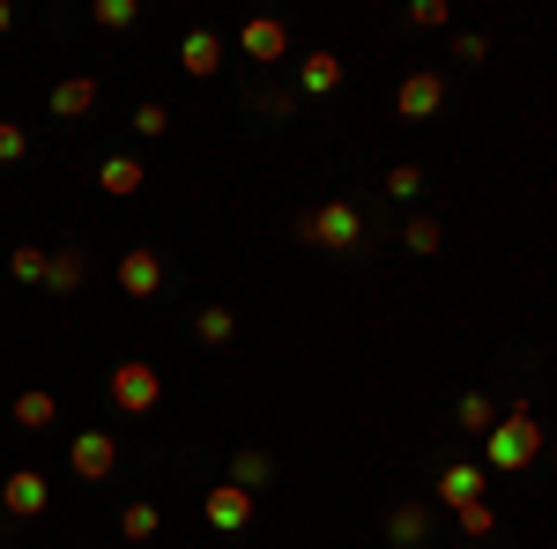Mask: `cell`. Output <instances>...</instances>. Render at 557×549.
<instances>
[{
  "instance_id": "cell-1",
  "label": "cell",
  "mask_w": 557,
  "mask_h": 549,
  "mask_svg": "<svg viewBox=\"0 0 557 549\" xmlns=\"http://www.w3.org/2000/svg\"><path fill=\"white\" fill-rule=\"evenodd\" d=\"M543 453V423H535V401H513L498 409V423L483 431V461L491 467H528Z\"/></svg>"
},
{
  "instance_id": "cell-2",
  "label": "cell",
  "mask_w": 557,
  "mask_h": 549,
  "mask_svg": "<svg viewBox=\"0 0 557 549\" xmlns=\"http://www.w3.org/2000/svg\"><path fill=\"white\" fill-rule=\"evenodd\" d=\"M298 238L327 246V253H357L364 246V215H357V201H320L312 215H298Z\"/></svg>"
},
{
  "instance_id": "cell-3",
  "label": "cell",
  "mask_w": 557,
  "mask_h": 549,
  "mask_svg": "<svg viewBox=\"0 0 557 549\" xmlns=\"http://www.w3.org/2000/svg\"><path fill=\"white\" fill-rule=\"evenodd\" d=\"M157 401H164V372H157L149 357H120V364H112V409H120V416H149Z\"/></svg>"
},
{
  "instance_id": "cell-4",
  "label": "cell",
  "mask_w": 557,
  "mask_h": 549,
  "mask_svg": "<svg viewBox=\"0 0 557 549\" xmlns=\"http://www.w3.org/2000/svg\"><path fill=\"white\" fill-rule=\"evenodd\" d=\"M52 506V483H45L38 467H15V475H0V512L8 520H38Z\"/></svg>"
},
{
  "instance_id": "cell-5",
  "label": "cell",
  "mask_w": 557,
  "mask_h": 549,
  "mask_svg": "<svg viewBox=\"0 0 557 549\" xmlns=\"http://www.w3.org/2000/svg\"><path fill=\"white\" fill-rule=\"evenodd\" d=\"M67 467H75L83 483H104V475H120V438H112V431H83V438L67 446Z\"/></svg>"
},
{
  "instance_id": "cell-6",
  "label": "cell",
  "mask_w": 557,
  "mask_h": 549,
  "mask_svg": "<svg viewBox=\"0 0 557 549\" xmlns=\"http://www.w3.org/2000/svg\"><path fill=\"white\" fill-rule=\"evenodd\" d=\"M215 535H246V520H253V490H238V483H215L209 498H201Z\"/></svg>"
},
{
  "instance_id": "cell-7",
  "label": "cell",
  "mask_w": 557,
  "mask_h": 549,
  "mask_svg": "<svg viewBox=\"0 0 557 549\" xmlns=\"http://www.w3.org/2000/svg\"><path fill=\"white\" fill-rule=\"evenodd\" d=\"M120 290L157 297L164 290V253H157V246H127V253H120Z\"/></svg>"
},
{
  "instance_id": "cell-8",
  "label": "cell",
  "mask_w": 557,
  "mask_h": 549,
  "mask_svg": "<svg viewBox=\"0 0 557 549\" xmlns=\"http://www.w3.org/2000/svg\"><path fill=\"white\" fill-rule=\"evenodd\" d=\"M238 52H246V60H290V23H283V15H253V23L238 30Z\"/></svg>"
},
{
  "instance_id": "cell-9",
  "label": "cell",
  "mask_w": 557,
  "mask_h": 549,
  "mask_svg": "<svg viewBox=\"0 0 557 549\" xmlns=\"http://www.w3.org/2000/svg\"><path fill=\"white\" fill-rule=\"evenodd\" d=\"M438 104H446V83H438L431 67H417V75H401V89H394V112H401V120H431Z\"/></svg>"
},
{
  "instance_id": "cell-10",
  "label": "cell",
  "mask_w": 557,
  "mask_h": 549,
  "mask_svg": "<svg viewBox=\"0 0 557 549\" xmlns=\"http://www.w3.org/2000/svg\"><path fill=\"white\" fill-rule=\"evenodd\" d=\"M431 490H438V506L461 512V506H475V498H483V467H475V461H446Z\"/></svg>"
},
{
  "instance_id": "cell-11",
  "label": "cell",
  "mask_w": 557,
  "mask_h": 549,
  "mask_svg": "<svg viewBox=\"0 0 557 549\" xmlns=\"http://www.w3.org/2000/svg\"><path fill=\"white\" fill-rule=\"evenodd\" d=\"M97 186H104L112 201H134V194L149 186V171H141V157H104V164H97Z\"/></svg>"
},
{
  "instance_id": "cell-12",
  "label": "cell",
  "mask_w": 557,
  "mask_h": 549,
  "mask_svg": "<svg viewBox=\"0 0 557 549\" xmlns=\"http://www.w3.org/2000/svg\"><path fill=\"white\" fill-rule=\"evenodd\" d=\"M178 67H186L194 83H209L215 67H223V38H215V30H194V38L178 45Z\"/></svg>"
},
{
  "instance_id": "cell-13",
  "label": "cell",
  "mask_w": 557,
  "mask_h": 549,
  "mask_svg": "<svg viewBox=\"0 0 557 549\" xmlns=\"http://www.w3.org/2000/svg\"><path fill=\"white\" fill-rule=\"evenodd\" d=\"M83 275H89L83 246H60V253H52V267H45V290H52V297H75V290H83Z\"/></svg>"
},
{
  "instance_id": "cell-14",
  "label": "cell",
  "mask_w": 557,
  "mask_h": 549,
  "mask_svg": "<svg viewBox=\"0 0 557 549\" xmlns=\"http://www.w3.org/2000/svg\"><path fill=\"white\" fill-rule=\"evenodd\" d=\"M298 89H305V97L343 89V60H335V52H305V60H298Z\"/></svg>"
},
{
  "instance_id": "cell-15",
  "label": "cell",
  "mask_w": 557,
  "mask_h": 549,
  "mask_svg": "<svg viewBox=\"0 0 557 549\" xmlns=\"http://www.w3.org/2000/svg\"><path fill=\"white\" fill-rule=\"evenodd\" d=\"M424 535H431L424 506H394V512H386V542H394V549H424Z\"/></svg>"
},
{
  "instance_id": "cell-16",
  "label": "cell",
  "mask_w": 557,
  "mask_h": 549,
  "mask_svg": "<svg viewBox=\"0 0 557 549\" xmlns=\"http://www.w3.org/2000/svg\"><path fill=\"white\" fill-rule=\"evenodd\" d=\"M89 104H97V83H89V75H67V83H52V120H83Z\"/></svg>"
},
{
  "instance_id": "cell-17",
  "label": "cell",
  "mask_w": 557,
  "mask_h": 549,
  "mask_svg": "<svg viewBox=\"0 0 557 549\" xmlns=\"http://www.w3.org/2000/svg\"><path fill=\"white\" fill-rule=\"evenodd\" d=\"M52 416H60V401H52L45 386H30V394H15V423H23V431H52Z\"/></svg>"
},
{
  "instance_id": "cell-18",
  "label": "cell",
  "mask_w": 557,
  "mask_h": 549,
  "mask_svg": "<svg viewBox=\"0 0 557 549\" xmlns=\"http://www.w3.org/2000/svg\"><path fill=\"white\" fill-rule=\"evenodd\" d=\"M194 335L209 341V349H223V341L238 335V320H231V304H201V320H194Z\"/></svg>"
},
{
  "instance_id": "cell-19",
  "label": "cell",
  "mask_w": 557,
  "mask_h": 549,
  "mask_svg": "<svg viewBox=\"0 0 557 549\" xmlns=\"http://www.w3.org/2000/svg\"><path fill=\"white\" fill-rule=\"evenodd\" d=\"M231 483H238V490H268V483H275V461H268V453H238V461H231Z\"/></svg>"
},
{
  "instance_id": "cell-20",
  "label": "cell",
  "mask_w": 557,
  "mask_h": 549,
  "mask_svg": "<svg viewBox=\"0 0 557 549\" xmlns=\"http://www.w3.org/2000/svg\"><path fill=\"white\" fill-rule=\"evenodd\" d=\"M454 423H461V431H469V438H483V431H491V423H498V409H491V401H483V394H461V401H454Z\"/></svg>"
},
{
  "instance_id": "cell-21",
  "label": "cell",
  "mask_w": 557,
  "mask_h": 549,
  "mask_svg": "<svg viewBox=\"0 0 557 549\" xmlns=\"http://www.w3.org/2000/svg\"><path fill=\"white\" fill-rule=\"evenodd\" d=\"M401 246H409V253H417V260H431V253H438V246H446V230H438L431 215H409V230H401Z\"/></svg>"
},
{
  "instance_id": "cell-22",
  "label": "cell",
  "mask_w": 557,
  "mask_h": 549,
  "mask_svg": "<svg viewBox=\"0 0 557 549\" xmlns=\"http://www.w3.org/2000/svg\"><path fill=\"white\" fill-rule=\"evenodd\" d=\"M157 527H164V512H157V506H127V512H120V535H127V542H157Z\"/></svg>"
},
{
  "instance_id": "cell-23",
  "label": "cell",
  "mask_w": 557,
  "mask_h": 549,
  "mask_svg": "<svg viewBox=\"0 0 557 549\" xmlns=\"http://www.w3.org/2000/svg\"><path fill=\"white\" fill-rule=\"evenodd\" d=\"M45 267H52L45 246H15V253H8V275H15V283H45Z\"/></svg>"
},
{
  "instance_id": "cell-24",
  "label": "cell",
  "mask_w": 557,
  "mask_h": 549,
  "mask_svg": "<svg viewBox=\"0 0 557 549\" xmlns=\"http://www.w3.org/2000/svg\"><path fill=\"white\" fill-rule=\"evenodd\" d=\"M446 15H454L446 0H409V8H401V23H409V30H446Z\"/></svg>"
},
{
  "instance_id": "cell-25",
  "label": "cell",
  "mask_w": 557,
  "mask_h": 549,
  "mask_svg": "<svg viewBox=\"0 0 557 549\" xmlns=\"http://www.w3.org/2000/svg\"><path fill=\"white\" fill-rule=\"evenodd\" d=\"M134 15H141L134 0H97V8H89V23H97V30H127Z\"/></svg>"
},
{
  "instance_id": "cell-26",
  "label": "cell",
  "mask_w": 557,
  "mask_h": 549,
  "mask_svg": "<svg viewBox=\"0 0 557 549\" xmlns=\"http://www.w3.org/2000/svg\"><path fill=\"white\" fill-rule=\"evenodd\" d=\"M454 520H461V535H469V542H483V535L498 527V512L483 506V498H475V506H461V512H454Z\"/></svg>"
},
{
  "instance_id": "cell-27",
  "label": "cell",
  "mask_w": 557,
  "mask_h": 549,
  "mask_svg": "<svg viewBox=\"0 0 557 549\" xmlns=\"http://www.w3.org/2000/svg\"><path fill=\"white\" fill-rule=\"evenodd\" d=\"M386 194H394V201H417V194H424V171H417V164H394V171H386Z\"/></svg>"
},
{
  "instance_id": "cell-28",
  "label": "cell",
  "mask_w": 557,
  "mask_h": 549,
  "mask_svg": "<svg viewBox=\"0 0 557 549\" xmlns=\"http://www.w3.org/2000/svg\"><path fill=\"white\" fill-rule=\"evenodd\" d=\"M23 157H30V134L15 120H0V164H23Z\"/></svg>"
},
{
  "instance_id": "cell-29",
  "label": "cell",
  "mask_w": 557,
  "mask_h": 549,
  "mask_svg": "<svg viewBox=\"0 0 557 549\" xmlns=\"http://www.w3.org/2000/svg\"><path fill=\"white\" fill-rule=\"evenodd\" d=\"M134 134H149V141L172 134V112H164V104H134Z\"/></svg>"
},
{
  "instance_id": "cell-30",
  "label": "cell",
  "mask_w": 557,
  "mask_h": 549,
  "mask_svg": "<svg viewBox=\"0 0 557 549\" xmlns=\"http://www.w3.org/2000/svg\"><path fill=\"white\" fill-rule=\"evenodd\" d=\"M454 60H469V67H483V60H491V45L475 38V30H461V38H454Z\"/></svg>"
},
{
  "instance_id": "cell-31",
  "label": "cell",
  "mask_w": 557,
  "mask_h": 549,
  "mask_svg": "<svg viewBox=\"0 0 557 549\" xmlns=\"http://www.w3.org/2000/svg\"><path fill=\"white\" fill-rule=\"evenodd\" d=\"M0 30H15V8H8V0H0Z\"/></svg>"
}]
</instances>
